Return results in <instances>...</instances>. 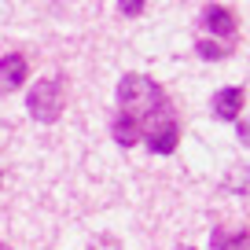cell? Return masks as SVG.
Segmentation results:
<instances>
[{"label": "cell", "instance_id": "7c38bea8", "mask_svg": "<svg viewBox=\"0 0 250 250\" xmlns=\"http://www.w3.org/2000/svg\"><path fill=\"white\" fill-rule=\"evenodd\" d=\"M243 184H247V188H250V173H247V180H243Z\"/></svg>", "mask_w": 250, "mask_h": 250}, {"label": "cell", "instance_id": "8fae6325", "mask_svg": "<svg viewBox=\"0 0 250 250\" xmlns=\"http://www.w3.org/2000/svg\"><path fill=\"white\" fill-rule=\"evenodd\" d=\"M0 250H11V247H8V243H0Z\"/></svg>", "mask_w": 250, "mask_h": 250}, {"label": "cell", "instance_id": "6da1fadb", "mask_svg": "<svg viewBox=\"0 0 250 250\" xmlns=\"http://www.w3.org/2000/svg\"><path fill=\"white\" fill-rule=\"evenodd\" d=\"M114 96H118V114H129V118H136V122H144L155 107L166 103L162 85L151 81L147 74H125V78L118 81Z\"/></svg>", "mask_w": 250, "mask_h": 250}, {"label": "cell", "instance_id": "30bf717a", "mask_svg": "<svg viewBox=\"0 0 250 250\" xmlns=\"http://www.w3.org/2000/svg\"><path fill=\"white\" fill-rule=\"evenodd\" d=\"M144 8H147V0H118V11H122V15H129V19L144 15Z\"/></svg>", "mask_w": 250, "mask_h": 250}, {"label": "cell", "instance_id": "3957f363", "mask_svg": "<svg viewBox=\"0 0 250 250\" xmlns=\"http://www.w3.org/2000/svg\"><path fill=\"white\" fill-rule=\"evenodd\" d=\"M26 110H30V118H33V122H41V125L59 122L62 110H66V81H62L59 74L37 81V85L26 92Z\"/></svg>", "mask_w": 250, "mask_h": 250}, {"label": "cell", "instance_id": "277c9868", "mask_svg": "<svg viewBox=\"0 0 250 250\" xmlns=\"http://www.w3.org/2000/svg\"><path fill=\"white\" fill-rule=\"evenodd\" d=\"M199 30L203 33H210L213 41H221V37H235V30H239V22H235V11L232 8H225V4H206L203 11H199Z\"/></svg>", "mask_w": 250, "mask_h": 250}, {"label": "cell", "instance_id": "52a82bcc", "mask_svg": "<svg viewBox=\"0 0 250 250\" xmlns=\"http://www.w3.org/2000/svg\"><path fill=\"white\" fill-rule=\"evenodd\" d=\"M210 250H250V232H228V228H213L210 232Z\"/></svg>", "mask_w": 250, "mask_h": 250}, {"label": "cell", "instance_id": "ba28073f", "mask_svg": "<svg viewBox=\"0 0 250 250\" xmlns=\"http://www.w3.org/2000/svg\"><path fill=\"white\" fill-rule=\"evenodd\" d=\"M110 136H114L122 147H133V144H140V122L129 114H118L114 122H110Z\"/></svg>", "mask_w": 250, "mask_h": 250}, {"label": "cell", "instance_id": "5bb4252c", "mask_svg": "<svg viewBox=\"0 0 250 250\" xmlns=\"http://www.w3.org/2000/svg\"><path fill=\"white\" fill-rule=\"evenodd\" d=\"M0 180H4V173H0Z\"/></svg>", "mask_w": 250, "mask_h": 250}, {"label": "cell", "instance_id": "4fadbf2b", "mask_svg": "<svg viewBox=\"0 0 250 250\" xmlns=\"http://www.w3.org/2000/svg\"><path fill=\"white\" fill-rule=\"evenodd\" d=\"M177 250H191V247H177Z\"/></svg>", "mask_w": 250, "mask_h": 250}, {"label": "cell", "instance_id": "9c48e42d", "mask_svg": "<svg viewBox=\"0 0 250 250\" xmlns=\"http://www.w3.org/2000/svg\"><path fill=\"white\" fill-rule=\"evenodd\" d=\"M195 52H199V59H206V62H217V59H228V55H232V48H228L225 41L199 37V41H195Z\"/></svg>", "mask_w": 250, "mask_h": 250}, {"label": "cell", "instance_id": "7a4b0ae2", "mask_svg": "<svg viewBox=\"0 0 250 250\" xmlns=\"http://www.w3.org/2000/svg\"><path fill=\"white\" fill-rule=\"evenodd\" d=\"M140 140H147V151L151 155H173L180 144V122L173 114L169 100L162 107H155L147 118L140 122Z\"/></svg>", "mask_w": 250, "mask_h": 250}, {"label": "cell", "instance_id": "5b68a950", "mask_svg": "<svg viewBox=\"0 0 250 250\" xmlns=\"http://www.w3.org/2000/svg\"><path fill=\"white\" fill-rule=\"evenodd\" d=\"M26 74H30V62H26L22 52H8L4 59H0V96L15 92V88H22Z\"/></svg>", "mask_w": 250, "mask_h": 250}, {"label": "cell", "instance_id": "8992f818", "mask_svg": "<svg viewBox=\"0 0 250 250\" xmlns=\"http://www.w3.org/2000/svg\"><path fill=\"white\" fill-rule=\"evenodd\" d=\"M243 100H247V88L243 85H232V88H217L213 92V118H221V122H235L243 110Z\"/></svg>", "mask_w": 250, "mask_h": 250}]
</instances>
